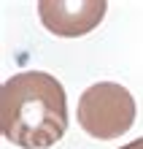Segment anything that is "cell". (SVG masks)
I'll return each mask as SVG.
<instances>
[{
    "mask_svg": "<svg viewBox=\"0 0 143 149\" xmlns=\"http://www.w3.org/2000/svg\"><path fill=\"white\" fill-rule=\"evenodd\" d=\"M119 149H143V136L135 138V141H130V144H124V146H119Z\"/></svg>",
    "mask_w": 143,
    "mask_h": 149,
    "instance_id": "4",
    "label": "cell"
},
{
    "mask_svg": "<svg viewBox=\"0 0 143 149\" xmlns=\"http://www.w3.org/2000/svg\"><path fill=\"white\" fill-rule=\"evenodd\" d=\"M108 3L105 0H41L38 16L43 27L59 38L86 36L103 22Z\"/></svg>",
    "mask_w": 143,
    "mask_h": 149,
    "instance_id": "3",
    "label": "cell"
},
{
    "mask_svg": "<svg viewBox=\"0 0 143 149\" xmlns=\"http://www.w3.org/2000/svg\"><path fill=\"white\" fill-rule=\"evenodd\" d=\"M0 130L22 149H49L68 130V95L57 76L22 71L0 87Z\"/></svg>",
    "mask_w": 143,
    "mask_h": 149,
    "instance_id": "1",
    "label": "cell"
},
{
    "mask_svg": "<svg viewBox=\"0 0 143 149\" xmlns=\"http://www.w3.org/2000/svg\"><path fill=\"white\" fill-rule=\"evenodd\" d=\"M135 114L138 106L132 92L116 81L89 84L76 106V119L84 127V133L100 141H111L127 133L135 122Z\"/></svg>",
    "mask_w": 143,
    "mask_h": 149,
    "instance_id": "2",
    "label": "cell"
}]
</instances>
